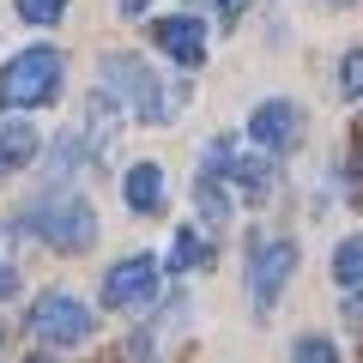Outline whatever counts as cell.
Returning a JSON list of instances; mask_svg holds the SVG:
<instances>
[{"instance_id":"15","label":"cell","mask_w":363,"mask_h":363,"mask_svg":"<svg viewBox=\"0 0 363 363\" xmlns=\"http://www.w3.org/2000/svg\"><path fill=\"white\" fill-rule=\"evenodd\" d=\"M61 13H67V0H18L25 25H61Z\"/></svg>"},{"instance_id":"7","label":"cell","mask_w":363,"mask_h":363,"mask_svg":"<svg viewBox=\"0 0 363 363\" xmlns=\"http://www.w3.org/2000/svg\"><path fill=\"white\" fill-rule=\"evenodd\" d=\"M248 140H255L260 152H291V145L303 140V109L291 104V97L255 104V116H248Z\"/></svg>"},{"instance_id":"17","label":"cell","mask_w":363,"mask_h":363,"mask_svg":"<svg viewBox=\"0 0 363 363\" xmlns=\"http://www.w3.org/2000/svg\"><path fill=\"white\" fill-rule=\"evenodd\" d=\"M339 91H345V97H363V49H345V61H339Z\"/></svg>"},{"instance_id":"16","label":"cell","mask_w":363,"mask_h":363,"mask_svg":"<svg viewBox=\"0 0 363 363\" xmlns=\"http://www.w3.org/2000/svg\"><path fill=\"white\" fill-rule=\"evenodd\" d=\"M291 363H339V351H333V339H297L291 345Z\"/></svg>"},{"instance_id":"6","label":"cell","mask_w":363,"mask_h":363,"mask_svg":"<svg viewBox=\"0 0 363 363\" xmlns=\"http://www.w3.org/2000/svg\"><path fill=\"white\" fill-rule=\"evenodd\" d=\"M206 176L236 182V194H242V200H267L272 194V164H267V157H255V152H236L230 140H212Z\"/></svg>"},{"instance_id":"9","label":"cell","mask_w":363,"mask_h":363,"mask_svg":"<svg viewBox=\"0 0 363 363\" xmlns=\"http://www.w3.org/2000/svg\"><path fill=\"white\" fill-rule=\"evenodd\" d=\"M152 43L169 55V61H182V67H200V61H206V25L188 18V13L157 18V25H152Z\"/></svg>"},{"instance_id":"10","label":"cell","mask_w":363,"mask_h":363,"mask_svg":"<svg viewBox=\"0 0 363 363\" xmlns=\"http://www.w3.org/2000/svg\"><path fill=\"white\" fill-rule=\"evenodd\" d=\"M121 200H128L133 212H164V169L157 164H133L128 176H121Z\"/></svg>"},{"instance_id":"2","label":"cell","mask_w":363,"mask_h":363,"mask_svg":"<svg viewBox=\"0 0 363 363\" xmlns=\"http://www.w3.org/2000/svg\"><path fill=\"white\" fill-rule=\"evenodd\" d=\"M25 224H30L49 248H61V255H85V248L97 242V212H91V200L73 194V188H55V194L30 200V206H25Z\"/></svg>"},{"instance_id":"18","label":"cell","mask_w":363,"mask_h":363,"mask_svg":"<svg viewBox=\"0 0 363 363\" xmlns=\"http://www.w3.org/2000/svg\"><path fill=\"white\" fill-rule=\"evenodd\" d=\"M212 6H218L224 18H236V13H242V6H248V0H212Z\"/></svg>"},{"instance_id":"13","label":"cell","mask_w":363,"mask_h":363,"mask_svg":"<svg viewBox=\"0 0 363 363\" xmlns=\"http://www.w3.org/2000/svg\"><path fill=\"white\" fill-rule=\"evenodd\" d=\"M194 206H200V218H206L212 230H224V224H230V194H224V182L206 176V169H200V182H194Z\"/></svg>"},{"instance_id":"21","label":"cell","mask_w":363,"mask_h":363,"mask_svg":"<svg viewBox=\"0 0 363 363\" xmlns=\"http://www.w3.org/2000/svg\"><path fill=\"white\" fill-rule=\"evenodd\" d=\"M0 339H6V333H0Z\"/></svg>"},{"instance_id":"11","label":"cell","mask_w":363,"mask_h":363,"mask_svg":"<svg viewBox=\"0 0 363 363\" xmlns=\"http://www.w3.org/2000/svg\"><path fill=\"white\" fill-rule=\"evenodd\" d=\"M37 157V128L25 116H6L0 121V169H25Z\"/></svg>"},{"instance_id":"12","label":"cell","mask_w":363,"mask_h":363,"mask_svg":"<svg viewBox=\"0 0 363 363\" xmlns=\"http://www.w3.org/2000/svg\"><path fill=\"white\" fill-rule=\"evenodd\" d=\"M206 267H212V242L194 224H182L176 242H169V272H206Z\"/></svg>"},{"instance_id":"8","label":"cell","mask_w":363,"mask_h":363,"mask_svg":"<svg viewBox=\"0 0 363 363\" xmlns=\"http://www.w3.org/2000/svg\"><path fill=\"white\" fill-rule=\"evenodd\" d=\"M152 291H157V260L152 255H128L104 272V303L109 309H140Z\"/></svg>"},{"instance_id":"3","label":"cell","mask_w":363,"mask_h":363,"mask_svg":"<svg viewBox=\"0 0 363 363\" xmlns=\"http://www.w3.org/2000/svg\"><path fill=\"white\" fill-rule=\"evenodd\" d=\"M61 79H67V55L37 43V49H18L0 73V104L6 109H43L61 97Z\"/></svg>"},{"instance_id":"20","label":"cell","mask_w":363,"mask_h":363,"mask_svg":"<svg viewBox=\"0 0 363 363\" xmlns=\"http://www.w3.org/2000/svg\"><path fill=\"white\" fill-rule=\"evenodd\" d=\"M30 363H49V357H30Z\"/></svg>"},{"instance_id":"5","label":"cell","mask_w":363,"mask_h":363,"mask_svg":"<svg viewBox=\"0 0 363 363\" xmlns=\"http://www.w3.org/2000/svg\"><path fill=\"white\" fill-rule=\"evenodd\" d=\"M30 333L43 339V345H85L91 333H97V321H91V309L73 297V291H43L37 303H30Z\"/></svg>"},{"instance_id":"19","label":"cell","mask_w":363,"mask_h":363,"mask_svg":"<svg viewBox=\"0 0 363 363\" xmlns=\"http://www.w3.org/2000/svg\"><path fill=\"white\" fill-rule=\"evenodd\" d=\"M145 6H152V0H121V13H145Z\"/></svg>"},{"instance_id":"4","label":"cell","mask_w":363,"mask_h":363,"mask_svg":"<svg viewBox=\"0 0 363 363\" xmlns=\"http://www.w3.org/2000/svg\"><path fill=\"white\" fill-rule=\"evenodd\" d=\"M291 272H297V242L291 236H255V248H248V303L267 315L285 297Z\"/></svg>"},{"instance_id":"14","label":"cell","mask_w":363,"mask_h":363,"mask_svg":"<svg viewBox=\"0 0 363 363\" xmlns=\"http://www.w3.org/2000/svg\"><path fill=\"white\" fill-rule=\"evenodd\" d=\"M333 285H339V291H357V285H363V230L345 236V242L333 248Z\"/></svg>"},{"instance_id":"1","label":"cell","mask_w":363,"mask_h":363,"mask_svg":"<svg viewBox=\"0 0 363 363\" xmlns=\"http://www.w3.org/2000/svg\"><path fill=\"white\" fill-rule=\"evenodd\" d=\"M104 97L116 109H128L133 121H145V128H157V121H169L182 109V91H164V79H157L140 55H128V49L104 55Z\"/></svg>"}]
</instances>
